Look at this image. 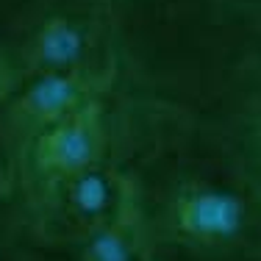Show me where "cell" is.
Segmentation results:
<instances>
[{
	"instance_id": "cell-1",
	"label": "cell",
	"mask_w": 261,
	"mask_h": 261,
	"mask_svg": "<svg viewBox=\"0 0 261 261\" xmlns=\"http://www.w3.org/2000/svg\"><path fill=\"white\" fill-rule=\"evenodd\" d=\"M117 164L195 156L261 181V0H111Z\"/></svg>"
},
{
	"instance_id": "cell-2",
	"label": "cell",
	"mask_w": 261,
	"mask_h": 261,
	"mask_svg": "<svg viewBox=\"0 0 261 261\" xmlns=\"http://www.w3.org/2000/svg\"><path fill=\"white\" fill-rule=\"evenodd\" d=\"M147 261H261V181L195 156L120 164Z\"/></svg>"
},
{
	"instance_id": "cell-3",
	"label": "cell",
	"mask_w": 261,
	"mask_h": 261,
	"mask_svg": "<svg viewBox=\"0 0 261 261\" xmlns=\"http://www.w3.org/2000/svg\"><path fill=\"white\" fill-rule=\"evenodd\" d=\"M109 31L111 0H22L0 25V97L100 61Z\"/></svg>"
},
{
	"instance_id": "cell-4",
	"label": "cell",
	"mask_w": 261,
	"mask_h": 261,
	"mask_svg": "<svg viewBox=\"0 0 261 261\" xmlns=\"http://www.w3.org/2000/svg\"><path fill=\"white\" fill-rule=\"evenodd\" d=\"M125 211V170L103 161L36 203L0 206V261L53 258Z\"/></svg>"
},
{
	"instance_id": "cell-5",
	"label": "cell",
	"mask_w": 261,
	"mask_h": 261,
	"mask_svg": "<svg viewBox=\"0 0 261 261\" xmlns=\"http://www.w3.org/2000/svg\"><path fill=\"white\" fill-rule=\"evenodd\" d=\"M103 161H117L106 92L50 125L22 150L0 189V206L36 203Z\"/></svg>"
},
{
	"instance_id": "cell-6",
	"label": "cell",
	"mask_w": 261,
	"mask_h": 261,
	"mask_svg": "<svg viewBox=\"0 0 261 261\" xmlns=\"http://www.w3.org/2000/svg\"><path fill=\"white\" fill-rule=\"evenodd\" d=\"M106 84H109V61L103 56L89 67L31 81L0 97V189L14 161L31 142L81 109L86 100L106 92Z\"/></svg>"
},
{
	"instance_id": "cell-7",
	"label": "cell",
	"mask_w": 261,
	"mask_h": 261,
	"mask_svg": "<svg viewBox=\"0 0 261 261\" xmlns=\"http://www.w3.org/2000/svg\"><path fill=\"white\" fill-rule=\"evenodd\" d=\"M45 261H147V258L125 211L114 222H109L100 231L89 233L84 242L72 245L70 250Z\"/></svg>"
},
{
	"instance_id": "cell-8",
	"label": "cell",
	"mask_w": 261,
	"mask_h": 261,
	"mask_svg": "<svg viewBox=\"0 0 261 261\" xmlns=\"http://www.w3.org/2000/svg\"><path fill=\"white\" fill-rule=\"evenodd\" d=\"M22 0H0V25H3L6 20H9L11 14H14V9L20 6Z\"/></svg>"
}]
</instances>
